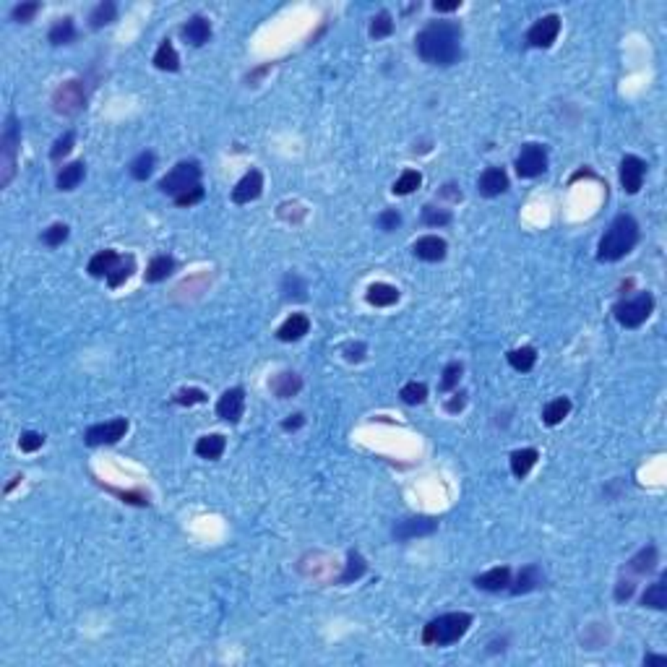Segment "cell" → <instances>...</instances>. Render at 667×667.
<instances>
[{
  "label": "cell",
  "instance_id": "4",
  "mask_svg": "<svg viewBox=\"0 0 667 667\" xmlns=\"http://www.w3.org/2000/svg\"><path fill=\"white\" fill-rule=\"evenodd\" d=\"M198 180H201L198 162H180V164H175L173 170L160 180V190L177 198L183 196V193H188V190L198 188Z\"/></svg>",
  "mask_w": 667,
  "mask_h": 667
},
{
  "label": "cell",
  "instance_id": "9",
  "mask_svg": "<svg viewBox=\"0 0 667 667\" xmlns=\"http://www.w3.org/2000/svg\"><path fill=\"white\" fill-rule=\"evenodd\" d=\"M646 177V162L636 154H626L620 162V186L626 193H639Z\"/></svg>",
  "mask_w": 667,
  "mask_h": 667
},
{
  "label": "cell",
  "instance_id": "50",
  "mask_svg": "<svg viewBox=\"0 0 667 667\" xmlns=\"http://www.w3.org/2000/svg\"><path fill=\"white\" fill-rule=\"evenodd\" d=\"M110 493H115V495H120V498H125L128 503H138V506H146L149 503V498L144 493H138V490H115V488H107Z\"/></svg>",
  "mask_w": 667,
  "mask_h": 667
},
{
  "label": "cell",
  "instance_id": "43",
  "mask_svg": "<svg viewBox=\"0 0 667 667\" xmlns=\"http://www.w3.org/2000/svg\"><path fill=\"white\" fill-rule=\"evenodd\" d=\"M42 240L47 243L50 248H58V245H63L65 240H68V227L65 224H52L50 230H45V235H42Z\"/></svg>",
  "mask_w": 667,
  "mask_h": 667
},
{
  "label": "cell",
  "instance_id": "17",
  "mask_svg": "<svg viewBox=\"0 0 667 667\" xmlns=\"http://www.w3.org/2000/svg\"><path fill=\"white\" fill-rule=\"evenodd\" d=\"M477 190H480L482 196H488V198L506 193V190H508V175L503 173L501 167H488V170L480 175Z\"/></svg>",
  "mask_w": 667,
  "mask_h": 667
},
{
  "label": "cell",
  "instance_id": "24",
  "mask_svg": "<svg viewBox=\"0 0 667 667\" xmlns=\"http://www.w3.org/2000/svg\"><path fill=\"white\" fill-rule=\"evenodd\" d=\"M300 389H303V381H300L297 373H279V375L272 381V391L279 396V399H289V396H295Z\"/></svg>",
  "mask_w": 667,
  "mask_h": 667
},
{
  "label": "cell",
  "instance_id": "39",
  "mask_svg": "<svg viewBox=\"0 0 667 667\" xmlns=\"http://www.w3.org/2000/svg\"><path fill=\"white\" fill-rule=\"evenodd\" d=\"M394 32V21H391V13L389 11H381L375 19H373L371 24V37L381 39V37H389Z\"/></svg>",
  "mask_w": 667,
  "mask_h": 667
},
{
  "label": "cell",
  "instance_id": "56",
  "mask_svg": "<svg viewBox=\"0 0 667 667\" xmlns=\"http://www.w3.org/2000/svg\"><path fill=\"white\" fill-rule=\"evenodd\" d=\"M303 422H305V417H303V415H292L289 420L282 422V428H285V430H297V428H300Z\"/></svg>",
  "mask_w": 667,
  "mask_h": 667
},
{
  "label": "cell",
  "instance_id": "57",
  "mask_svg": "<svg viewBox=\"0 0 667 667\" xmlns=\"http://www.w3.org/2000/svg\"><path fill=\"white\" fill-rule=\"evenodd\" d=\"M461 407H464V394H457L451 402H448V404H446V409H448V412H459Z\"/></svg>",
  "mask_w": 667,
  "mask_h": 667
},
{
  "label": "cell",
  "instance_id": "6",
  "mask_svg": "<svg viewBox=\"0 0 667 667\" xmlns=\"http://www.w3.org/2000/svg\"><path fill=\"white\" fill-rule=\"evenodd\" d=\"M21 144V133H19V123H16V115L6 118V128H3V138H0V157H3V177H0V186L6 188L11 183L13 170H16V151Z\"/></svg>",
  "mask_w": 667,
  "mask_h": 667
},
{
  "label": "cell",
  "instance_id": "40",
  "mask_svg": "<svg viewBox=\"0 0 667 667\" xmlns=\"http://www.w3.org/2000/svg\"><path fill=\"white\" fill-rule=\"evenodd\" d=\"M399 396H402V402H407V404H422L425 396H428V386H425V383L412 381L402 389V394Z\"/></svg>",
  "mask_w": 667,
  "mask_h": 667
},
{
  "label": "cell",
  "instance_id": "53",
  "mask_svg": "<svg viewBox=\"0 0 667 667\" xmlns=\"http://www.w3.org/2000/svg\"><path fill=\"white\" fill-rule=\"evenodd\" d=\"M345 352H347V360H362V352H365V345H349V347H345Z\"/></svg>",
  "mask_w": 667,
  "mask_h": 667
},
{
  "label": "cell",
  "instance_id": "41",
  "mask_svg": "<svg viewBox=\"0 0 667 667\" xmlns=\"http://www.w3.org/2000/svg\"><path fill=\"white\" fill-rule=\"evenodd\" d=\"M422 222L428 224V227H444V224L451 222V211L435 209V206H425V209H422Z\"/></svg>",
  "mask_w": 667,
  "mask_h": 667
},
{
  "label": "cell",
  "instance_id": "3",
  "mask_svg": "<svg viewBox=\"0 0 667 667\" xmlns=\"http://www.w3.org/2000/svg\"><path fill=\"white\" fill-rule=\"evenodd\" d=\"M470 626H472V615H467V613H448V615H441V618L430 620L422 628V642L446 646V644L459 642L470 631Z\"/></svg>",
  "mask_w": 667,
  "mask_h": 667
},
{
  "label": "cell",
  "instance_id": "51",
  "mask_svg": "<svg viewBox=\"0 0 667 667\" xmlns=\"http://www.w3.org/2000/svg\"><path fill=\"white\" fill-rule=\"evenodd\" d=\"M201 198H204V188L198 186V188H193V190L183 193V196L175 198V204H177V206H193V204H198Z\"/></svg>",
  "mask_w": 667,
  "mask_h": 667
},
{
  "label": "cell",
  "instance_id": "55",
  "mask_svg": "<svg viewBox=\"0 0 667 667\" xmlns=\"http://www.w3.org/2000/svg\"><path fill=\"white\" fill-rule=\"evenodd\" d=\"M644 665H646V667H665L667 665V657H662V655H646V657H644Z\"/></svg>",
  "mask_w": 667,
  "mask_h": 667
},
{
  "label": "cell",
  "instance_id": "31",
  "mask_svg": "<svg viewBox=\"0 0 667 667\" xmlns=\"http://www.w3.org/2000/svg\"><path fill=\"white\" fill-rule=\"evenodd\" d=\"M631 571L633 573H649V571L657 566V547L655 545H649V547H644V550H639L636 556L631 558Z\"/></svg>",
  "mask_w": 667,
  "mask_h": 667
},
{
  "label": "cell",
  "instance_id": "30",
  "mask_svg": "<svg viewBox=\"0 0 667 667\" xmlns=\"http://www.w3.org/2000/svg\"><path fill=\"white\" fill-rule=\"evenodd\" d=\"M569 412H571V399L569 396H560V399L550 402V404L545 407L543 420H545V425H558V422H563L566 417H569Z\"/></svg>",
  "mask_w": 667,
  "mask_h": 667
},
{
  "label": "cell",
  "instance_id": "20",
  "mask_svg": "<svg viewBox=\"0 0 667 667\" xmlns=\"http://www.w3.org/2000/svg\"><path fill=\"white\" fill-rule=\"evenodd\" d=\"M224 446H227L224 435H219V433H211V435H204V438H198L196 454L201 459H209V461H214V459H219L224 454Z\"/></svg>",
  "mask_w": 667,
  "mask_h": 667
},
{
  "label": "cell",
  "instance_id": "32",
  "mask_svg": "<svg viewBox=\"0 0 667 667\" xmlns=\"http://www.w3.org/2000/svg\"><path fill=\"white\" fill-rule=\"evenodd\" d=\"M282 292H285L287 300H305L308 297V285L300 274H287L285 282H282Z\"/></svg>",
  "mask_w": 667,
  "mask_h": 667
},
{
  "label": "cell",
  "instance_id": "23",
  "mask_svg": "<svg viewBox=\"0 0 667 667\" xmlns=\"http://www.w3.org/2000/svg\"><path fill=\"white\" fill-rule=\"evenodd\" d=\"M642 605L655 607V610H665L667 607V576L665 573H662L652 587H646V592H644V597H642Z\"/></svg>",
  "mask_w": 667,
  "mask_h": 667
},
{
  "label": "cell",
  "instance_id": "22",
  "mask_svg": "<svg viewBox=\"0 0 667 667\" xmlns=\"http://www.w3.org/2000/svg\"><path fill=\"white\" fill-rule=\"evenodd\" d=\"M399 300V289L391 285H383V282H375V285L368 287V303L375 305V308H389Z\"/></svg>",
  "mask_w": 667,
  "mask_h": 667
},
{
  "label": "cell",
  "instance_id": "44",
  "mask_svg": "<svg viewBox=\"0 0 667 667\" xmlns=\"http://www.w3.org/2000/svg\"><path fill=\"white\" fill-rule=\"evenodd\" d=\"M461 381V365L459 362H448L444 368V378H441V389L444 391H451L454 386H459Z\"/></svg>",
  "mask_w": 667,
  "mask_h": 667
},
{
  "label": "cell",
  "instance_id": "15",
  "mask_svg": "<svg viewBox=\"0 0 667 667\" xmlns=\"http://www.w3.org/2000/svg\"><path fill=\"white\" fill-rule=\"evenodd\" d=\"M446 240L438 235H425L420 237L417 243H415V248H412V253L417 256L420 261H428V263H435V261H444L446 259Z\"/></svg>",
  "mask_w": 667,
  "mask_h": 667
},
{
  "label": "cell",
  "instance_id": "2",
  "mask_svg": "<svg viewBox=\"0 0 667 667\" xmlns=\"http://www.w3.org/2000/svg\"><path fill=\"white\" fill-rule=\"evenodd\" d=\"M639 243V224L628 214H620L613 219V224L607 227V232L600 240L597 248V259L600 261H620L623 256H628L631 250Z\"/></svg>",
  "mask_w": 667,
  "mask_h": 667
},
{
  "label": "cell",
  "instance_id": "48",
  "mask_svg": "<svg viewBox=\"0 0 667 667\" xmlns=\"http://www.w3.org/2000/svg\"><path fill=\"white\" fill-rule=\"evenodd\" d=\"M19 446H21V451L32 454V451H37V448H42V446H45V435H42V433L29 430V433H24V435H21Z\"/></svg>",
  "mask_w": 667,
  "mask_h": 667
},
{
  "label": "cell",
  "instance_id": "18",
  "mask_svg": "<svg viewBox=\"0 0 667 667\" xmlns=\"http://www.w3.org/2000/svg\"><path fill=\"white\" fill-rule=\"evenodd\" d=\"M308 331H310L308 316H303V313H292V316H289V318L279 326L276 336H279L282 342H297V339H303Z\"/></svg>",
  "mask_w": 667,
  "mask_h": 667
},
{
  "label": "cell",
  "instance_id": "1",
  "mask_svg": "<svg viewBox=\"0 0 667 667\" xmlns=\"http://www.w3.org/2000/svg\"><path fill=\"white\" fill-rule=\"evenodd\" d=\"M415 47L430 65H451L461 55V29L454 21H433L417 34Z\"/></svg>",
  "mask_w": 667,
  "mask_h": 667
},
{
  "label": "cell",
  "instance_id": "42",
  "mask_svg": "<svg viewBox=\"0 0 667 667\" xmlns=\"http://www.w3.org/2000/svg\"><path fill=\"white\" fill-rule=\"evenodd\" d=\"M131 274H133V259H120V263L107 276V282H110V287H120Z\"/></svg>",
  "mask_w": 667,
  "mask_h": 667
},
{
  "label": "cell",
  "instance_id": "13",
  "mask_svg": "<svg viewBox=\"0 0 667 667\" xmlns=\"http://www.w3.org/2000/svg\"><path fill=\"white\" fill-rule=\"evenodd\" d=\"M261 190H263V175H261L259 170H250V173L243 175V180L232 188V201H235V204H250V201H256V198L261 196Z\"/></svg>",
  "mask_w": 667,
  "mask_h": 667
},
{
  "label": "cell",
  "instance_id": "12",
  "mask_svg": "<svg viewBox=\"0 0 667 667\" xmlns=\"http://www.w3.org/2000/svg\"><path fill=\"white\" fill-rule=\"evenodd\" d=\"M243 409H245V391L243 389H230L217 402V415L227 422L240 420L243 417Z\"/></svg>",
  "mask_w": 667,
  "mask_h": 667
},
{
  "label": "cell",
  "instance_id": "28",
  "mask_svg": "<svg viewBox=\"0 0 667 667\" xmlns=\"http://www.w3.org/2000/svg\"><path fill=\"white\" fill-rule=\"evenodd\" d=\"M154 65L160 68V71H177L180 68V58H177V50L173 47V42L170 39H164L160 45V50L154 52Z\"/></svg>",
  "mask_w": 667,
  "mask_h": 667
},
{
  "label": "cell",
  "instance_id": "33",
  "mask_svg": "<svg viewBox=\"0 0 667 667\" xmlns=\"http://www.w3.org/2000/svg\"><path fill=\"white\" fill-rule=\"evenodd\" d=\"M115 16H118V6L112 3V0H105V3H99L97 8L91 11V16H89V21H91V29H102V26H107L115 21Z\"/></svg>",
  "mask_w": 667,
  "mask_h": 667
},
{
  "label": "cell",
  "instance_id": "36",
  "mask_svg": "<svg viewBox=\"0 0 667 667\" xmlns=\"http://www.w3.org/2000/svg\"><path fill=\"white\" fill-rule=\"evenodd\" d=\"M422 183V175L417 170H404L399 175V180L394 183V193L396 196H409L412 190H417Z\"/></svg>",
  "mask_w": 667,
  "mask_h": 667
},
{
  "label": "cell",
  "instance_id": "46",
  "mask_svg": "<svg viewBox=\"0 0 667 667\" xmlns=\"http://www.w3.org/2000/svg\"><path fill=\"white\" fill-rule=\"evenodd\" d=\"M74 138L76 136L71 133V131H68L65 136L58 138V141H55V146H52V151H50V157H52V160H63V157H65V154L74 149Z\"/></svg>",
  "mask_w": 667,
  "mask_h": 667
},
{
  "label": "cell",
  "instance_id": "27",
  "mask_svg": "<svg viewBox=\"0 0 667 667\" xmlns=\"http://www.w3.org/2000/svg\"><path fill=\"white\" fill-rule=\"evenodd\" d=\"M537 451L534 448H521V451H514L511 454V472H514V477H527L529 474V470L537 464Z\"/></svg>",
  "mask_w": 667,
  "mask_h": 667
},
{
  "label": "cell",
  "instance_id": "19",
  "mask_svg": "<svg viewBox=\"0 0 667 667\" xmlns=\"http://www.w3.org/2000/svg\"><path fill=\"white\" fill-rule=\"evenodd\" d=\"M183 37L193 45V47H201V45H206L211 37V26L209 21L204 19V16H193L190 21H188L186 26H183Z\"/></svg>",
  "mask_w": 667,
  "mask_h": 667
},
{
  "label": "cell",
  "instance_id": "14",
  "mask_svg": "<svg viewBox=\"0 0 667 667\" xmlns=\"http://www.w3.org/2000/svg\"><path fill=\"white\" fill-rule=\"evenodd\" d=\"M438 529V521L425 519V516H417V519H404L399 521L394 527V537L396 540H412V537H428L433 532Z\"/></svg>",
  "mask_w": 667,
  "mask_h": 667
},
{
  "label": "cell",
  "instance_id": "29",
  "mask_svg": "<svg viewBox=\"0 0 667 667\" xmlns=\"http://www.w3.org/2000/svg\"><path fill=\"white\" fill-rule=\"evenodd\" d=\"M508 362H511V368L519 373H527L534 368V362H537V352H534V347H519V349H511L506 355Z\"/></svg>",
  "mask_w": 667,
  "mask_h": 667
},
{
  "label": "cell",
  "instance_id": "54",
  "mask_svg": "<svg viewBox=\"0 0 667 667\" xmlns=\"http://www.w3.org/2000/svg\"><path fill=\"white\" fill-rule=\"evenodd\" d=\"M459 6H461V0H451V3H438V0H435V3H433V8H435V11H438V13L457 11Z\"/></svg>",
  "mask_w": 667,
  "mask_h": 667
},
{
  "label": "cell",
  "instance_id": "10",
  "mask_svg": "<svg viewBox=\"0 0 667 667\" xmlns=\"http://www.w3.org/2000/svg\"><path fill=\"white\" fill-rule=\"evenodd\" d=\"M125 433H128V422L123 417H118V420L91 425L84 438H87L89 446H105V444H118L120 438H125Z\"/></svg>",
  "mask_w": 667,
  "mask_h": 667
},
{
  "label": "cell",
  "instance_id": "47",
  "mask_svg": "<svg viewBox=\"0 0 667 667\" xmlns=\"http://www.w3.org/2000/svg\"><path fill=\"white\" fill-rule=\"evenodd\" d=\"M402 224V214L396 209H386L378 214V227L381 230H386V232H391V230H396Z\"/></svg>",
  "mask_w": 667,
  "mask_h": 667
},
{
  "label": "cell",
  "instance_id": "7",
  "mask_svg": "<svg viewBox=\"0 0 667 667\" xmlns=\"http://www.w3.org/2000/svg\"><path fill=\"white\" fill-rule=\"evenodd\" d=\"M547 170V151L540 144H524L516 157V173L519 177H537Z\"/></svg>",
  "mask_w": 667,
  "mask_h": 667
},
{
  "label": "cell",
  "instance_id": "21",
  "mask_svg": "<svg viewBox=\"0 0 667 667\" xmlns=\"http://www.w3.org/2000/svg\"><path fill=\"white\" fill-rule=\"evenodd\" d=\"M540 584H543V571L537 569V566H527V569L519 571L514 587H508V589H511V594H527L532 589H537Z\"/></svg>",
  "mask_w": 667,
  "mask_h": 667
},
{
  "label": "cell",
  "instance_id": "49",
  "mask_svg": "<svg viewBox=\"0 0 667 667\" xmlns=\"http://www.w3.org/2000/svg\"><path fill=\"white\" fill-rule=\"evenodd\" d=\"M37 11H39V3H21V6L13 8L11 16H13V21H32Z\"/></svg>",
  "mask_w": 667,
  "mask_h": 667
},
{
  "label": "cell",
  "instance_id": "8",
  "mask_svg": "<svg viewBox=\"0 0 667 667\" xmlns=\"http://www.w3.org/2000/svg\"><path fill=\"white\" fill-rule=\"evenodd\" d=\"M84 99H87V91H84V84H81V81H65V84H61V87L55 89L52 105H55V110L63 112V115H71V112L84 107Z\"/></svg>",
  "mask_w": 667,
  "mask_h": 667
},
{
  "label": "cell",
  "instance_id": "26",
  "mask_svg": "<svg viewBox=\"0 0 667 667\" xmlns=\"http://www.w3.org/2000/svg\"><path fill=\"white\" fill-rule=\"evenodd\" d=\"M120 263V256L115 250H102L89 261V274L91 276H110V272Z\"/></svg>",
  "mask_w": 667,
  "mask_h": 667
},
{
  "label": "cell",
  "instance_id": "25",
  "mask_svg": "<svg viewBox=\"0 0 667 667\" xmlns=\"http://www.w3.org/2000/svg\"><path fill=\"white\" fill-rule=\"evenodd\" d=\"M84 175H87L84 162H71V164H65L61 173H58V188L61 190H74L84 180Z\"/></svg>",
  "mask_w": 667,
  "mask_h": 667
},
{
  "label": "cell",
  "instance_id": "11",
  "mask_svg": "<svg viewBox=\"0 0 667 667\" xmlns=\"http://www.w3.org/2000/svg\"><path fill=\"white\" fill-rule=\"evenodd\" d=\"M558 32H560V16L550 13V16H543L540 21H534L527 34V42L532 47H550L558 39Z\"/></svg>",
  "mask_w": 667,
  "mask_h": 667
},
{
  "label": "cell",
  "instance_id": "58",
  "mask_svg": "<svg viewBox=\"0 0 667 667\" xmlns=\"http://www.w3.org/2000/svg\"><path fill=\"white\" fill-rule=\"evenodd\" d=\"M454 188H457V186H451V183H448V186H444V196L459 201V198H461V190H454Z\"/></svg>",
  "mask_w": 667,
  "mask_h": 667
},
{
  "label": "cell",
  "instance_id": "38",
  "mask_svg": "<svg viewBox=\"0 0 667 667\" xmlns=\"http://www.w3.org/2000/svg\"><path fill=\"white\" fill-rule=\"evenodd\" d=\"M151 170H154V154L151 151H141L136 160L131 162V175L136 180H146L149 175H151Z\"/></svg>",
  "mask_w": 667,
  "mask_h": 667
},
{
  "label": "cell",
  "instance_id": "34",
  "mask_svg": "<svg viewBox=\"0 0 667 667\" xmlns=\"http://www.w3.org/2000/svg\"><path fill=\"white\" fill-rule=\"evenodd\" d=\"M173 269H175V261L170 256H157V259L149 263L146 282H162V279H167L173 274Z\"/></svg>",
  "mask_w": 667,
  "mask_h": 667
},
{
  "label": "cell",
  "instance_id": "16",
  "mask_svg": "<svg viewBox=\"0 0 667 667\" xmlns=\"http://www.w3.org/2000/svg\"><path fill=\"white\" fill-rule=\"evenodd\" d=\"M474 587L482 589V592H503L511 587V569L508 566H498V569H490L480 573L474 579Z\"/></svg>",
  "mask_w": 667,
  "mask_h": 667
},
{
  "label": "cell",
  "instance_id": "37",
  "mask_svg": "<svg viewBox=\"0 0 667 667\" xmlns=\"http://www.w3.org/2000/svg\"><path fill=\"white\" fill-rule=\"evenodd\" d=\"M365 569H368L365 558L360 556V553H349V558H347V569H345V573L339 576V581H342V584H349V581L360 579V576L365 573Z\"/></svg>",
  "mask_w": 667,
  "mask_h": 667
},
{
  "label": "cell",
  "instance_id": "52",
  "mask_svg": "<svg viewBox=\"0 0 667 667\" xmlns=\"http://www.w3.org/2000/svg\"><path fill=\"white\" fill-rule=\"evenodd\" d=\"M631 594H633V581H628V579H626V581H620V584H618V589H615V597H618L620 602H623V600H628Z\"/></svg>",
  "mask_w": 667,
  "mask_h": 667
},
{
  "label": "cell",
  "instance_id": "35",
  "mask_svg": "<svg viewBox=\"0 0 667 667\" xmlns=\"http://www.w3.org/2000/svg\"><path fill=\"white\" fill-rule=\"evenodd\" d=\"M76 39V26L71 19H58L55 26L50 29V42L52 45H68Z\"/></svg>",
  "mask_w": 667,
  "mask_h": 667
},
{
  "label": "cell",
  "instance_id": "5",
  "mask_svg": "<svg viewBox=\"0 0 667 667\" xmlns=\"http://www.w3.org/2000/svg\"><path fill=\"white\" fill-rule=\"evenodd\" d=\"M652 310H655V297L649 295V292H639V295L631 297V300H620L618 305H615V318H618L620 326L636 329V326H642L652 316Z\"/></svg>",
  "mask_w": 667,
  "mask_h": 667
},
{
  "label": "cell",
  "instance_id": "45",
  "mask_svg": "<svg viewBox=\"0 0 667 667\" xmlns=\"http://www.w3.org/2000/svg\"><path fill=\"white\" fill-rule=\"evenodd\" d=\"M175 402L177 404H201V402H206V394L201 391V389H183V391H177L175 394Z\"/></svg>",
  "mask_w": 667,
  "mask_h": 667
}]
</instances>
